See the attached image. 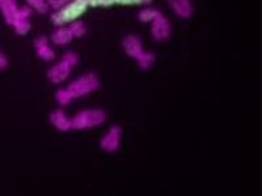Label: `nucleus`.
Listing matches in <instances>:
<instances>
[{
    "label": "nucleus",
    "mask_w": 262,
    "mask_h": 196,
    "mask_svg": "<svg viewBox=\"0 0 262 196\" xmlns=\"http://www.w3.org/2000/svg\"><path fill=\"white\" fill-rule=\"evenodd\" d=\"M72 2V0H48L49 9H53V11H58L62 7L67 6V4Z\"/></svg>",
    "instance_id": "obj_21"
},
{
    "label": "nucleus",
    "mask_w": 262,
    "mask_h": 196,
    "mask_svg": "<svg viewBox=\"0 0 262 196\" xmlns=\"http://www.w3.org/2000/svg\"><path fill=\"white\" fill-rule=\"evenodd\" d=\"M100 88V79L96 74L93 72H88V74H84L81 76H79L78 79H75L69 86L67 89L70 90L71 95L75 98H83L90 95L91 93L96 92V90Z\"/></svg>",
    "instance_id": "obj_3"
},
{
    "label": "nucleus",
    "mask_w": 262,
    "mask_h": 196,
    "mask_svg": "<svg viewBox=\"0 0 262 196\" xmlns=\"http://www.w3.org/2000/svg\"><path fill=\"white\" fill-rule=\"evenodd\" d=\"M90 8H107L114 6H146L152 0H86Z\"/></svg>",
    "instance_id": "obj_10"
},
{
    "label": "nucleus",
    "mask_w": 262,
    "mask_h": 196,
    "mask_svg": "<svg viewBox=\"0 0 262 196\" xmlns=\"http://www.w3.org/2000/svg\"><path fill=\"white\" fill-rule=\"evenodd\" d=\"M18 8L20 7H18L16 0H0V12H2V16H3L6 24H12Z\"/></svg>",
    "instance_id": "obj_14"
},
{
    "label": "nucleus",
    "mask_w": 262,
    "mask_h": 196,
    "mask_svg": "<svg viewBox=\"0 0 262 196\" xmlns=\"http://www.w3.org/2000/svg\"><path fill=\"white\" fill-rule=\"evenodd\" d=\"M88 8H90V4L86 0H72L67 6L62 7L58 11H54L51 21L57 27H64L79 20L88 11Z\"/></svg>",
    "instance_id": "obj_1"
},
{
    "label": "nucleus",
    "mask_w": 262,
    "mask_h": 196,
    "mask_svg": "<svg viewBox=\"0 0 262 196\" xmlns=\"http://www.w3.org/2000/svg\"><path fill=\"white\" fill-rule=\"evenodd\" d=\"M155 60H156L155 54L151 53V51L144 50L143 53L140 54L139 57L135 59V62H137L139 69H142V71H147V69L152 68V65L155 64Z\"/></svg>",
    "instance_id": "obj_15"
},
{
    "label": "nucleus",
    "mask_w": 262,
    "mask_h": 196,
    "mask_svg": "<svg viewBox=\"0 0 262 196\" xmlns=\"http://www.w3.org/2000/svg\"><path fill=\"white\" fill-rule=\"evenodd\" d=\"M27 3L33 11H37L38 13H46L49 11L48 0H27Z\"/></svg>",
    "instance_id": "obj_19"
},
{
    "label": "nucleus",
    "mask_w": 262,
    "mask_h": 196,
    "mask_svg": "<svg viewBox=\"0 0 262 196\" xmlns=\"http://www.w3.org/2000/svg\"><path fill=\"white\" fill-rule=\"evenodd\" d=\"M122 143V128L119 126H112L100 140V148L106 153H114Z\"/></svg>",
    "instance_id": "obj_4"
},
{
    "label": "nucleus",
    "mask_w": 262,
    "mask_h": 196,
    "mask_svg": "<svg viewBox=\"0 0 262 196\" xmlns=\"http://www.w3.org/2000/svg\"><path fill=\"white\" fill-rule=\"evenodd\" d=\"M106 120V114L101 109H85L71 118L72 130L85 131L102 126Z\"/></svg>",
    "instance_id": "obj_2"
},
{
    "label": "nucleus",
    "mask_w": 262,
    "mask_h": 196,
    "mask_svg": "<svg viewBox=\"0 0 262 196\" xmlns=\"http://www.w3.org/2000/svg\"><path fill=\"white\" fill-rule=\"evenodd\" d=\"M36 55L43 62H53L55 59V51L51 47L50 39L46 36H39L34 39Z\"/></svg>",
    "instance_id": "obj_8"
},
{
    "label": "nucleus",
    "mask_w": 262,
    "mask_h": 196,
    "mask_svg": "<svg viewBox=\"0 0 262 196\" xmlns=\"http://www.w3.org/2000/svg\"><path fill=\"white\" fill-rule=\"evenodd\" d=\"M67 27H69V29H70V32H71L74 39L81 38V37H84L86 34V25L84 24L81 20L74 21V22L69 24Z\"/></svg>",
    "instance_id": "obj_17"
},
{
    "label": "nucleus",
    "mask_w": 262,
    "mask_h": 196,
    "mask_svg": "<svg viewBox=\"0 0 262 196\" xmlns=\"http://www.w3.org/2000/svg\"><path fill=\"white\" fill-rule=\"evenodd\" d=\"M172 27L167 16L159 13L155 20L151 22V36L156 42H165L170 38Z\"/></svg>",
    "instance_id": "obj_5"
},
{
    "label": "nucleus",
    "mask_w": 262,
    "mask_h": 196,
    "mask_svg": "<svg viewBox=\"0 0 262 196\" xmlns=\"http://www.w3.org/2000/svg\"><path fill=\"white\" fill-rule=\"evenodd\" d=\"M72 69L74 68H72L69 63L66 62V60L60 59L59 62L55 63L48 71V79L53 84H62L70 78Z\"/></svg>",
    "instance_id": "obj_7"
},
{
    "label": "nucleus",
    "mask_w": 262,
    "mask_h": 196,
    "mask_svg": "<svg viewBox=\"0 0 262 196\" xmlns=\"http://www.w3.org/2000/svg\"><path fill=\"white\" fill-rule=\"evenodd\" d=\"M55 101L60 105V106H67L74 101V97L71 95L70 90L67 88H62V89L57 90L55 93Z\"/></svg>",
    "instance_id": "obj_18"
},
{
    "label": "nucleus",
    "mask_w": 262,
    "mask_h": 196,
    "mask_svg": "<svg viewBox=\"0 0 262 196\" xmlns=\"http://www.w3.org/2000/svg\"><path fill=\"white\" fill-rule=\"evenodd\" d=\"M32 15L33 9L29 6H24L18 8L12 24H11L16 34H18V36H27L28 33L30 32V29H32V24H30Z\"/></svg>",
    "instance_id": "obj_6"
},
{
    "label": "nucleus",
    "mask_w": 262,
    "mask_h": 196,
    "mask_svg": "<svg viewBox=\"0 0 262 196\" xmlns=\"http://www.w3.org/2000/svg\"><path fill=\"white\" fill-rule=\"evenodd\" d=\"M122 47L125 50L126 55L133 58V59H137L140 54L144 51L142 39L138 36H135V34H128V36H126L122 39Z\"/></svg>",
    "instance_id": "obj_9"
},
{
    "label": "nucleus",
    "mask_w": 262,
    "mask_h": 196,
    "mask_svg": "<svg viewBox=\"0 0 262 196\" xmlns=\"http://www.w3.org/2000/svg\"><path fill=\"white\" fill-rule=\"evenodd\" d=\"M174 15L180 18H190L194 13V7L191 0H167Z\"/></svg>",
    "instance_id": "obj_12"
},
{
    "label": "nucleus",
    "mask_w": 262,
    "mask_h": 196,
    "mask_svg": "<svg viewBox=\"0 0 262 196\" xmlns=\"http://www.w3.org/2000/svg\"><path fill=\"white\" fill-rule=\"evenodd\" d=\"M159 13H160L159 9L152 8V7H146V8H142L138 12V18H139V21L144 22V24H151Z\"/></svg>",
    "instance_id": "obj_16"
},
{
    "label": "nucleus",
    "mask_w": 262,
    "mask_h": 196,
    "mask_svg": "<svg viewBox=\"0 0 262 196\" xmlns=\"http://www.w3.org/2000/svg\"><path fill=\"white\" fill-rule=\"evenodd\" d=\"M50 119V123L55 130L60 131V132H69L72 130V122L71 118H70L64 110L62 109H57L54 110L53 113L49 116Z\"/></svg>",
    "instance_id": "obj_11"
},
{
    "label": "nucleus",
    "mask_w": 262,
    "mask_h": 196,
    "mask_svg": "<svg viewBox=\"0 0 262 196\" xmlns=\"http://www.w3.org/2000/svg\"><path fill=\"white\" fill-rule=\"evenodd\" d=\"M62 59L66 60V62L69 63V64L72 67V68H75V67H76V65L79 64V60H80V58H79L78 54L74 53V51H67V53L63 54Z\"/></svg>",
    "instance_id": "obj_20"
},
{
    "label": "nucleus",
    "mask_w": 262,
    "mask_h": 196,
    "mask_svg": "<svg viewBox=\"0 0 262 196\" xmlns=\"http://www.w3.org/2000/svg\"><path fill=\"white\" fill-rule=\"evenodd\" d=\"M7 67H8V58H7L6 55L2 53V50H0V71L6 69Z\"/></svg>",
    "instance_id": "obj_22"
},
{
    "label": "nucleus",
    "mask_w": 262,
    "mask_h": 196,
    "mask_svg": "<svg viewBox=\"0 0 262 196\" xmlns=\"http://www.w3.org/2000/svg\"><path fill=\"white\" fill-rule=\"evenodd\" d=\"M72 41H74V37H72L71 32H70L67 25H64V27H58L57 29L51 33L50 36V42H53L55 46H67Z\"/></svg>",
    "instance_id": "obj_13"
}]
</instances>
